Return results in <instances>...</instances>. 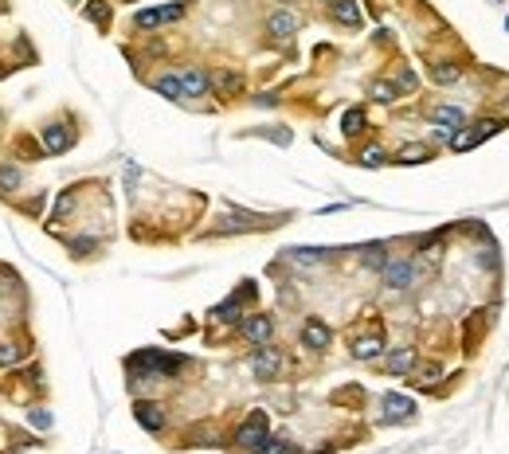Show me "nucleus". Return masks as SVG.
<instances>
[{
	"mask_svg": "<svg viewBox=\"0 0 509 454\" xmlns=\"http://www.w3.org/2000/svg\"><path fill=\"white\" fill-rule=\"evenodd\" d=\"M415 419V400L411 395L388 392L380 400V423H411Z\"/></svg>",
	"mask_w": 509,
	"mask_h": 454,
	"instance_id": "obj_3",
	"label": "nucleus"
},
{
	"mask_svg": "<svg viewBox=\"0 0 509 454\" xmlns=\"http://www.w3.org/2000/svg\"><path fill=\"white\" fill-rule=\"evenodd\" d=\"M427 157H431V149H427V145H404V149L396 153L399 165H420V161H427Z\"/></svg>",
	"mask_w": 509,
	"mask_h": 454,
	"instance_id": "obj_26",
	"label": "nucleus"
},
{
	"mask_svg": "<svg viewBox=\"0 0 509 454\" xmlns=\"http://www.w3.org/2000/svg\"><path fill=\"white\" fill-rule=\"evenodd\" d=\"M20 353H24V349L16 345V341H0V368L16 365V360H20Z\"/></svg>",
	"mask_w": 509,
	"mask_h": 454,
	"instance_id": "obj_29",
	"label": "nucleus"
},
{
	"mask_svg": "<svg viewBox=\"0 0 509 454\" xmlns=\"http://www.w3.org/2000/svg\"><path fill=\"white\" fill-rule=\"evenodd\" d=\"M251 227H263V216H247V212H231L216 224V231H251Z\"/></svg>",
	"mask_w": 509,
	"mask_h": 454,
	"instance_id": "obj_17",
	"label": "nucleus"
},
{
	"mask_svg": "<svg viewBox=\"0 0 509 454\" xmlns=\"http://www.w3.org/2000/svg\"><path fill=\"white\" fill-rule=\"evenodd\" d=\"M239 329H243V337H247L251 345H267L270 333H274V321H270L267 314H251V317L239 321Z\"/></svg>",
	"mask_w": 509,
	"mask_h": 454,
	"instance_id": "obj_9",
	"label": "nucleus"
},
{
	"mask_svg": "<svg viewBox=\"0 0 509 454\" xmlns=\"http://www.w3.org/2000/svg\"><path fill=\"white\" fill-rule=\"evenodd\" d=\"M498 129H501V122H478L474 129L455 133V138H450V149H455V153H466V149H474L478 141H486L489 133H498Z\"/></svg>",
	"mask_w": 509,
	"mask_h": 454,
	"instance_id": "obj_8",
	"label": "nucleus"
},
{
	"mask_svg": "<svg viewBox=\"0 0 509 454\" xmlns=\"http://www.w3.org/2000/svg\"><path fill=\"white\" fill-rule=\"evenodd\" d=\"M380 353H384V337L380 333H364V337L353 341V356H357V360H376Z\"/></svg>",
	"mask_w": 509,
	"mask_h": 454,
	"instance_id": "obj_15",
	"label": "nucleus"
},
{
	"mask_svg": "<svg viewBox=\"0 0 509 454\" xmlns=\"http://www.w3.org/2000/svg\"><path fill=\"white\" fill-rule=\"evenodd\" d=\"M431 79L439 82V87H450V82L462 79V67L459 63H450V59H439V63H431Z\"/></svg>",
	"mask_w": 509,
	"mask_h": 454,
	"instance_id": "obj_19",
	"label": "nucleus"
},
{
	"mask_svg": "<svg viewBox=\"0 0 509 454\" xmlns=\"http://www.w3.org/2000/svg\"><path fill=\"white\" fill-rule=\"evenodd\" d=\"M71 251L75 255H90L94 251V239H71Z\"/></svg>",
	"mask_w": 509,
	"mask_h": 454,
	"instance_id": "obj_35",
	"label": "nucleus"
},
{
	"mask_svg": "<svg viewBox=\"0 0 509 454\" xmlns=\"http://www.w3.org/2000/svg\"><path fill=\"white\" fill-rule=\"evenodd\" d=\"M330 341H333V333H330V325H325V321L310 317V321L302 325V345H306V349L321 353V349H330Z\"/></svg>",
	"mask_w": 509,
	"mask_h": 454,
	"instance_id": "obj_11",
	"label": "nucleus"
},
{
	"mask_svg": "<svg viewBox=\"0 0 509 454\" xmlns=\"http://www.w3.org/2000/svg\"><path fill=\"white\" fill-rule=\"evenodd\" d=\"M431 122L439 129H447V133H455V129L466 126V114H462V106H435L431 110Z\"/></svg>",
	"mask_w": 509,
	"mask_h": 454,
	"instance_id": "obj_13",
	"label": "nucleus"
},
{
	"mask_svg": "<svg viewBox=\"0 0 509 454\" xmlns=\"http://www.w3.org/2000/svg\"><path fill=\"white\" fill-rule=\"evenodd\" d=\"M87 16L98 24V28H106V24H110V4H106V0H94V4L87 8Z\"/></svg>",
	"mask_w": 509,
	"mask_h": 454,
	"instance_id": "obj_28",
	"label": "nucleus"
},
{
	"mask_svg": "<svg viewBox=\"0 0 509 454\" xmlns=\"http://www.w3.org/2000/svg\"><path fill=\"white\" fill-rule=\"evenodd\" d=\"M212 317H216V321H228V325H235V321H243L239 298H231V302H220V306L212 309Z\"/></svg>",
	"mask_w": 509,
	"mask_h": 454,
	"instance_id": "obj_23",
	"label": "nucleus"
},
{
	"mask_svg": "<svg viewBox=\"0 0 509 454\" xmlns=\"http://www.w3.org/2000/svg\"><path fill=\"white\" fill-rule=\"evenodd\" d=\"M360 263H364L369 270H384V263H388V247H384V243L364 247V251H360Z\"/></svg>",
	"mask_w": 509,
	"mask_h": 454,
	"instance_id": "obj_22",
	"label": "nucleus"
},
{
	"mask_svg": "<svg viewBox=\"0 0 509 454\" xmlns=\"http://www.w3.org/2000/svg\"><path fill=\"white\" fill-rule=\"evenodd\" d=\"M341 129H345V138H357L360 129H364V110H345V118H341Z\"/></svg>",
	"mask_w": 509,
	"mask_h": 454,
	"instance_id": "obj_25",
	"label": "nucleus"
},
{
	"mask_svg": "<svg viewBox=\"0 0 509 454\" xmlns=\"http://www.w3.org/2000/svg\"><path fill=\"white\" fill-rule=\"evenodd\" d=\"M267 439H270L267 434V411H251L247 419H243V427L235 431V443L251 454H259V446L267 443Z\"/></svg>",
	"mask_w": 509,
	"mask_h": 454,
	"instance_id": "obj_2",
	"label": "nucleus"
},
{
	"mask_svg": "<svg viewBox=\"0 0 509 454\" xmlns=\"http://www.w3.org/2000/svg\"><path fill=\"white\" fill-rule=\"evenodd\" d=\"M380 274H384V286L388 290H411L415 286V278H420V270H415L411 258H388Z\"/></svg>",
	"mask_w": 509,
	"mask_h": 454,
	"instance_id": "obj_4",
	"label": "nucleus"
},
{
	"mask_svg": "<svg viewBox=\"0 0 509 454\" xmlns=\"http://www.w3.org/2000/svg\"><path fill=\"white\" fill-rule=\"evenodd\" d=\"M184 16V4H165V8H141L138 16H133V28L149 31V28H161V24H172Z\"/></svg>",
	"mask_w": 509,
	"mask_h": 454,
	"instance_id": "obj_6",
	"label": "nucleus"
},
{
	"mask_svg": "<svg viewBox=\"0 0 509 454\" xmlns=\"http://www.w3.org/2000/svg\"><path fill=\"white\" fill-rule=\"evenodd\" d=\"M396 90H415V75H411V71H399V79H396Z\"/></svg>",
	"mask_w": 509,
	"mask_h": 454,
	"instance_id": "obj_37",
	"label": "nucleus"
},
{
	"mask_svg": "<svg viewBox=\"0 0 509 454\" xmlns=\"http://www.w3.org/2000/svg\"><path fill=\"white\" fill-rule=\"evenodd\" d=\"M40 145H43V153L59 157V153H67V149L75 145V129H71L67 122H51V126H43Z\"/></svg>",
	"mask_w": 509,
	"mask_h": 454,
	"instance_id": "obj_5",
	"label": "nucleus"
},
{
	"mask_svg": "<svg viewBox=\"0 0 509 454\" xmlns=\"http://www.w3.org/2000/svg\"><path fill=\"white\" fill-rule=\"evenodd\" d=\"M208 75H204V71H180V90H184V98H200V94H208Z\"/></svg>",
	"mask_w": 509,
	"mask_h": 454,
	"instance_id": "obj_14",
	"label": "nucleus"
},
{
	"mask_svg": "<svg viewBox=\"0 0 509 454\" xmlns=\"http://www.w3.org/2000/svg\"><path fill=\"white\" fill-rule=\"evenodd\" d=\"M411 368H415V349L404 345V349H392L388 353V372L392 376H408Z\"/></svg>",
	"mask_w": 509,
	"mask_h": 454,
	"instance_id": "obj_18",
	"label": "nucleus"
},
{
	"mask_svg": "<svg viewBox=\"0 0 509 454\" xmlns=\"http://www.w3.org/2000/svg\"><path fill=\"white\" fill-rule=\"evenodd\" d=\"M330 12H333V20L345 24V28H360V8H357V0H333Z\"/></svg>",
	"mask_w": 509,
	"mask_h": 454,
	"instance_id": "obj_16",
	"label": "nucleus"
},
{
	"mask_svg": "<svg viewBox=\"0 0 509 454\" xmlns=\"http://www.w3.org/2000/svg\"><path fill=\"white\" fill-rule=\"evenodd\" d=\"M396 94H399V90H396V82H384V79H380V82H372V98H376V102H392Z\"/></svg>",
	"mask_w": 509,
	"mask_h": 454,
	"instance_id": "obj_30",
	"label": "nucleus"
},
{
	"mask_svg": "<svg viewBox=\"0 0 509 454\" xmlns=\"http://www.w3.org/2000/svg\"><path fill=\"white\" fill-rule=\"evenodd\" d=\"M259 454H294V451H290L286 439H267V443L259 446Z\"/></svg>",
	"mask_w": 509,
	"mask_h": 454,
	"instance_id": "obj_32",
	"label": "nucleus"
},
{
	"mask_svg": "<svg viewBox=\"0 0 509 454\" xmlns=\"http://www.w3.org/2000/svg\"><path fill=\"white\" fill-rule=\"evenodd\" d=\"M133 419H138V423L145 427V431L157 434L161 427H165V407L153 404V400H138V404H133Z\"/></svg>",
	"mask_w": 509,
	"mask_h": 454,
	"instance_id": "obj_10",
	"label": "nucleus"
},
{
	"mask_svg": "<svg viewBox=\"0 0 509 454\" xmlns=\"http://www.w3.org/2000/svg\"><path fill=\"white\" fill-rule=\"evenodd\" d=\"M411 380H415V384H435V380H439V365H423Z\"/></svg>",
	"mask_w": 509,
	"mask_h": 454,
	"instance_id": "obj_33",
	"label": "nucleus"
},
{
	"mask_svg": "<svg viewBox=\"0 0 509 454\" xmlns=\"http://www.w3.org/2000/svg\"><path fill=\"white\" fill-rule=\"evenodd\" d=\"M153 90L165 94V98H184V90H180V75H161V79L153 82Z\"/></svg>",
	"mask_w": 509,
	"mask_h": 454,
	"instance_id": "obj_24",
	"label": "nucleus"
},
{
	"mask_svg": "<svg viewBox=\"0 0 509 454\" xmlns=\"http://www.w3.org/2000/svg\"><path fill=\"white\" fill-rule=\"evenodd\" d=\"M251 372L259 376V380H274L282 372V353L274 345H259L255 356H251Z\"/></svg>",
	"mask_w": 509,
	"mask_h": 454,
	"instance_id": "obj_7",
	"label": "nucleus"
},
{
	"mask_svg": "<svg viewBox=\"0 0 509 454\" xmlns=\"http://www.w3.org/2000/svg\"><path fill=\"white\" fill-rule=\"evenodd\" d=\"M267 31L274 36V40H290L294 31H298V16L294 12H286V8H279V12H270V20H267Z\"/></svg>",
	"mask_w": 509,
	"mask_h": 454,
	"instance_id": "obj_12",
	"label": "nucleus"
},
{
	"mask_svg": "<svg viewBox=\"0 0 509 454\" xmlns=\"http://www.w3.org/2000/svg\"><path fill=\"white\" fill-rule=\"evenodd\" d=\"M360 165H364V168H380V165H384V149H380V145H369L364 153H360Z\"/></svg>",
	"mask_w": 509,
	"mask_h": 454,
	"instance_id": "obj_31",
	"label": "nucleus"
},
{
	"mask_svg": "<svg viewBox=\"0 0 509 454\" xmlns=\"http://www.w3.org/2000/svg\"><path fill=\"white\" fill-rule=\"evenodd\" d=\"M208 82H212L216 90H220L223 98H231V94H235V90L243 87V79L235 75V71H212V79H208Z\"/></svg>",
	"mask_w": 509,
	"mask_h": 454,
	"instance_id": "obj_20",
	"label": "nucleus"
},
{
	"mask_svg": "<svg viewBox=\"0 0 509 454\" xmlns=\"http://www.w3.org/2000/svg\"><path fill=\"white\" fill-rule=\"evenodd\" d=\"M71 207H75V192H63L59 204H55V219H63V216L71 212Z\"/></svg>",
	"mask_w": 509,
	"mask_h": 454,
	"instance_id": "obj_34",
	"label": "nucleus"
},
{
	"mask_svg": "<svg viewBox=\"0 0 509 454\" xmlns=\"http://www.w3.org/2000/svg\"><path fill=\"white\" fill-rule=\"evenodd\" d=\"M126 368H130L138 380H169V376H177L180 368H184V356L161 353V349H141V353H133L130 360H126Z\"/></svg>",
	"mask_w": 509,
	"mask_h": 454,
	"instance_id": "obj_1",
	"label": "nucleus"
},
{
	"mask_svg": "<svg viewBox=\"0 0 509 454\" xmlns=\"http://www.w3.org/2000/svg\"><path fill=\"white\" fill-rule=\"evenodd\" d=\"M290 258H294L298 267H318V263L330 258V251H321V247H294V251H290Z\"/></svg>",
	"mask_w": 509,
	"mask_h": 454,
	"instance_id": "obj_21",
	"label": "nucleus"
},
{
	"mask_svg": "<svg viewBox=\"0 0 509 454\" xmlns=\"http://www.w3.org/2000/svg\"><path fill=\"white\" fill-rule=\"evenodd\" d=\"M20 168L16 165H8V161H4V165H0V192H16V188H20Z\"/></svg>",
	"mask_w": 509,
	"mask_h": 454,
	"instance_id": "obj_27",
	"label": "nucleus"
},
{
	"mask_svg": "<svg viewBox=\"0 0 509 454\" xmlns=\"http://www.w3.org/2000/svg\"><path fill=\"white\" fill-rule=\"evenodd\" d=\"M31 423L47 431V427H51V411H40V407H31Z\"/></svg>",
	"mask_w": 509,
	"mask_h": 454,
	"instance_id": "obj_36",
	"label": "nucleus"
}]
</instances>
